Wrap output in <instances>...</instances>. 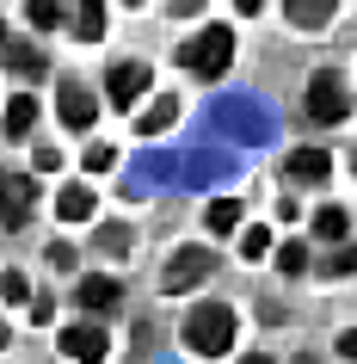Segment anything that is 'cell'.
I'll list each match as a JSON object with an SVG mask.
<instances>
[{"instance_id": "obj_4", "label": "cell", "mask_w": 357, "mask_h": 364, "mask_svg": "<svg viewBox=\"0 0 357 364\" xmlns=\"http://www.w3.org/2000/svg\"><path fill=\"white\" fill-rule=\"evenodd\" d=\"M38 210V186L19 173H0V229H25Z\"/></svg>"}, {"instance_id": "obj_12", "label": "cell", "mask_w": 357, "mask_h": 364, "mask_svg": "<svg viewBox=\"0 0 357 364\" xmlns=\"http://www.w3.org/2000/svg\"><path fill=\"white\" fill-rule=\"evenodd\" d=\"M56 216H62V223H87V216H93V192H87V186L56 192Z\"/></svg>"}, {"instance_id": "obj_30", "label": "cell", "mask_w": 357, "mask_h": 364, "mask_svg": "<svg viewBox=\"0 0 357 364\" xmlns=\"http://www.w3.org/2000/svg\"><path fill=\"white\" fill-rule=\"evenodd\" d=\"M130 6H136V0H130Z\"/></svg>"}, {"instance_id": "obj_7", "label": "cell", "mask_w": 357, "mask_h": 364, "mask_svg": "<svg viewBox=\"0 0 357 364\" xmlns=\"http://www.w3.org/2000/svg\"><path fill=\"white\" fill-rule=\"evenodd\" d=\"M56 112L68 130H93V117H99V99L80 87V80H62V99H56Z\"/></svg>"}, {"instance_id": "obj_19", "label": "cell", "mask_w": 357, "mask_h": 364, "mask_svg": "<svg viewBox=\"0 0 357 364\" xmlns=\"http://www.w3.org/2000/svg\"><path fill=\"white\" fill-rule=\"evenodd\" d=\"M241 253L246 259H265L271 253V229H241Z\"/></svg>"}, {"instance_id": "obj_2", "label": "cell", "mask_w": 357, "mask_h": 364, "mask_svg": "<svg viewBox=\"0 0 357 364\" xmlns=\"http://www.w3.org/2000/svg\"><path fill=\"white\" fill-rule=\"evenodd\" d=\"M179 62H185L191 75L216 80L228 62H234V31H228V25H204V31H197L191 43H179Z\"/></svg>"}, {"instance_id": "obj_16", "label": "cell", "mask_w": 357, "mask_h": 364, "mask_svg": "<svg viewBox=\"0 0 357 364\" xmlns=\"http://www.w3.org/2000/svg\"><path fill=\"white\" fill-rule=\"evenodd\" d=\"M345 229H351V216H345V210H333V204H320V210H314V235H320V241H345Z\"/></svg>"}, {"instance_id": "obj_23", "label": "cell", "mask_w": 357, "mask_h": 364, "mask_svg": "<svg viewBox=\"0 0 357 364\" xmlns=\"http://www.w3.org/2000/svg\"><path fill=\"white\" fill-rule=\"evenodd\" d=\"M99 247L105 253H130V229H99Z\"/></svg>"}, {"instance_id": "obj_5", "label": "cell", "mask_w": 357, "mask_h": 364, "mask_svg": "<svg viewBox=\"0 0 357 364\" xmlns=\"http://www.w3.org/2000/svg\"><path fill=\"white\" fill-rule=\"evenodd\" d=\"M209 272H216V253H209V247H185V253H172V259H167V278H160V284L179 296V290H197Z\"/></svg>"}, {"instance_id": "obj_20", "label": "cell", "mask_w": 357, "mask_h": 364, "mask_svg": "<svg viewBox=\"0 0 357 364\" xmlns=\"http://www.w3.org/2000/svg\"><path fill=\"white\" fill-rule=\"evenodd\" d=\"M25 6H31V25H38V31H50V25L62 19V0H25Z\"/></svg>"}, {"instance_id": "obj_21", "label": "cell", "mask_w": 357, "mask_h": 364, "mask_svg": "<svg viewBox=\"0 0 357 364\" xmlns=\"http://www.w3.org/2000/svg\"><path fill=\"white\" fill-rule=\"evenodd\" d=\"M278 266L290 272V278H296V272H308V247H296V241H290V247H278Z\"/></svg>"}, {"instance_id": "obj_6", "label": "cell", "mask_w": 357, "mask_h": 364, "mask_svg": "<svg viewBox=\"0 0 357 364\" xmlns=\"http://www.w3.org/2000/svg\"><path fill=\"white\" fill-rule=\"evenodd\" d=\"M142 93H148V68H142V62H117L111 80H105V99H111L117 112H130Z\"/></svg>"}, {"instance_id": "obj_25", "label": "cell", "mask_w": 357, "mask_h": 364, "mask_svg": "<svg viewBox=\"0 0 357 364\" xmlns=\"http://www.w3.org/2000/svg\"><path fill=\"white\" fill-rule=\"evenodd\" d=\"M326 272H357V247H351V253H339V259H326Z\"/></svg>"}, {"instance_id": "obj_18", "label": "cell", "mask_w": 357, "mask_h": 364, "mask_svg": "<svg viewBox=\"0 0 357 364\" xmlns=\"http://www.w3.org/2000/svg\"><path fill=\"white\" fill-rule=\"evenodd\" d=\"M6 68H19V75L38 80V75H43V56L31 50V43H6Z\"/></svg>"}, {"instance_id": "obj_10", "label": "cell", "mask_w": 357, "mask_h": 364, "mask_svg": "<svg viewBox=\"0 0 357 364\" xmlns=\"http://www.w3.org/2000/svg\"><path fill=\"white\" fill-rule=\"evenodd\" d=\"M31 130H38V99H31V93H19L13 105H6V136H13V142H25Z\"/></svg>"}, {"instance_id": "obj_24", "label": "cell", "mask_w": 357, "mask_h": 364, "mask_svg": "<svg viewBox=\"0 0 357 364\" xmlns=\"http://www.w3.org/2000/svg\"><path fill=\"white\" fill-rule=\"evenodd\" d=\"M111 161H117V154L105 149V142H99V149H87V167H93V173H105V167H111Z\"/></svg>"}, {"instance_id": "obj_3", "label": "cell", "mask_w": 357, "mask_h": 364, "mask_svg": "<svg viewBox=\"0 0 357 364\" xmlns=\"http://www.w3.org/2000/svg\"><path fill=\"white\" fill-rule=\"evenodd\" d=\"M345 112H351V93H345V80H339L333 68H320V75L308 80V117H314V124H339Z\"/></svg>"}, {"instance_id": "obj_29", "label": "cell", "mask_w": 357, "mask_h": 364, "mask_svg": "<svg viewBox=\"0 0 357 364\" xmlns=\"http://www.w3.org/2000/svg\"><path fill=\"white\" fill-rule=\"evenodd\" d=\"M6 43H13V38H6V25H0V62H6Z\"/></svg>"}, {"instance_id": "obj_13", "label": "cell", "mask_w": 357, "mask_h": 364, "mask_svg": "<svg viewBox=\"0 0 357 364\" xmlns=\"http://www.w3.org/2000/svg\"><path fill=\"white\" fill-rule=\"evenodd\" d=\"M333 6H339V0H283V13H290L296 25H326V19H333Z\"/></svg>"}, {"instance_id": "obj_22", "label": "cell", "mask_w": 357, "mask_h": 364, "mask_svg": "<svg viewBox=\"0 0 357 364\" xmlns=\"http://www.w3.org/2000/svg\"><path fill=\"white\" fill-rule=\"evenodd\" d=\"M0 296H6V303H31V284H25L19 272H6V278H0Z\"/></svg>"}, {"instance_id": "obj_11", "label": "cell", "mask_w": 357, "mask_h": 364, "mask_svg": "<svg viewBox=\"0 0 357 364\" xmlns=\"http://www.w3.org/2000/svg\"><path fill=\"white\" fill-rule=\"evenodd\" d=\"M75 290H80V303H87V309H111L117 303V278H105V272H87Z\"/></svg>"}, {"instance_id": "obj_15", "label": "cell", "mask_w": 357, "mask_h": 364, "mask_svg": "<svg viewBox=\"0 0 357 364\" xmlns=\"http://www.w3.org/2000/svg\"><path fill=\"white\" fill-rule=\"evenodd\" d=\"M204 223L216 235H234V229H241V204H234V198H216V204L204 210Z\"/></svg>"}, {"instance_id": "obj_14", "label": "cell", "mask_w": 357, "mask_h": 364, "mask_svg": "<svg viewBox=\"0 0 357 364\" xmlns=\"http://www.w3.org/2000/svg\"><path fill=\"white\" fill-rule=\"evenodd\" d=\"M172 117H179V93H167V99H154L148 112H142V136H160L172 124Z\"/></svg>"}, {"instance_id": "obj_26", "label": "cell", "mask_w": 357, "mask_h": 364, "mask_svg": "<svg viewBox=\"0 0 357 364\" xmlns=\"http://www.w3.org/2000/svg\"><path fill=\"white\" fill-rule=\"evenodd\" d=\"M172 13H179V19H191V13H204V0H172Z\"/></svg>"}, {"instance_id": "obj_28", "label": "cell", "mask_w": 357, "mask_h": 364, "mask_svg": "<svg viewBox=\"0 0 357 364\" xmlns=\"http://www.w3.org/2000/svg\"><path fill=\"white\" fill-rule=\"evenodd\" d=\"M234 6H241V13H259V6H265V0H234Z\"/></svg>"}, {"instance_id": "obj_9", "label": "cell", "mask_w": 357, "mask_h": 364, "mask_svg": "<svg viewBox=\"0 0 357 364\" xmlns=\"http://www.w3.org/2000/svg\"><path fill=\"white\" fill-rule=\"evenodd\" d=\"M283 173L302 179V186H308V179H326V173H333V154H326V149H296L290 161H283Z\"/></svg>"}, {"instance_id": "obj_17", "label": "cell", "mask_w": 357, "mask_h": 364, "mask_svg": "<svg viewBox=\"0 0 357 364\" xmlns=\"http://www.w3.org/2000/svg\"><path fill=\"white\" fill-rule=\"evenodd\" d=\"M75 31H80V43H99V31H105L99 0H80V6H75Z\"/></svg>"}, {"instance_id": "obj_8", "label": "cell", "mask_w": 357, "mask_h": 364, "mask_svg": "<svg viewBox=\"0 0 357 364\" xmlns=\"http://www.w3.org/2000/svg\"><path fill=\"white\" fill-rule=\"evenodd\" d=\"M62 358H105V352H111V340H105V327H62Z\"/></svg>"}, {"instance_id": "obj_1", "label": "cell", "mask_w": 357, "mask_h": 364, "mask_svg": "<svg viewBox=\"0 0 357 364\" xmlns=\"http://www.w3.org/2000/svg\"><path fill=\"white\" fill-rule=\"evenodd\" d=\"M185 346L197 358H228L234 352V309L228 303H197L185 315Z\"/></svg>"}, {"instance_id": "obj_27", "label": "cell", "mask_w": 357, "mask_h": 364, "mask_svg": "<svg viewBox=\"0 0 357 364\" xmlns=\"http://www.w3.org/2000/svg\"><path fill=\"white\" fill-rule=\"evenodd\" d=\"M339 352H345V358H357V327H351V333H339Z\"/></svg>"}]
</instances>
